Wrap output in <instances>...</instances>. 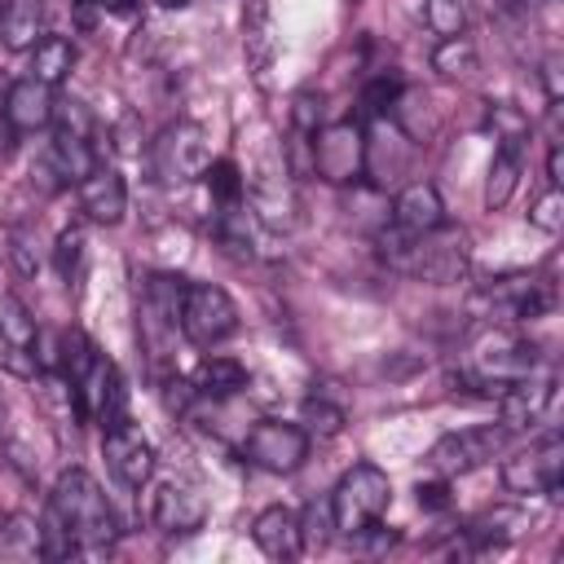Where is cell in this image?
I'll list each match as a JSON object with an SVG mask.
<instances>
[{
    "instance_id": "cell-36",
    "label": "cell",
    "mask_w": 564,
    "mask_h": 564,
    "mask_svg": "<svg viewBox=\"0 0 564 564\" xmlns=\"http://www.w3.org/2000/svg\"><path fill=\"white\" fill-rule=\"evenodd\" d=\"M9 256H13V269H18V273H35L31 229H22V225H13V229H9Z\"/></svg>"
},
{
    "instance_id": "cell-2",
    "label": "cell",
    "mask_w": 564,
    "mask_h": 564,
    "mask_svg": "<svg viewBox=\"0 0 564 564\" xmlns=\"http://www.w3.org/2000/svg\"><path fill=\"white\" fill-rule=\"evenodd\" d=\"M44 516H53V520L70 533V542H75L79 555H84V551H106V546H115V538H119L115 507H110V498L101 494V485H97L84 467H66V471L53 480Z\"/></svg>"
},
{
    "instance_id": "cell-11",
    "label": "cell",
    "mask_w": 564,
    "mask_h": 564,
    "mask_svg": "<svg viewBox=\"0 0 564 564\" xmlns=\"http://www.w3.org/2000/svg\"><path fill=\"white\" fill-rule=\"evenodd\" d=\"M308 445H313L308 427L286 423V419H260V423L242 436V458H247L251 467L269 471V476H291V471L304 467Z\"/></svg>"
},
{
    "instance_id": "cell-24",
    "label": "cell",
    "mask_w": 564,
    "mask_h": 564,
    "mask_svg": "<svg viewBox=\"0 0 564 564\" xmlns=\"http://www.w3.org/2000/svg\"><path fill=\"white\" fill-rule=\"evenodd\" d=\"M520 172H524V141H498L489 176H485V207L489 212H502L511 203V194L520 185Z\"/></svg>"
},
{
    "instance_id": "cell-39",
    "label": "cell",
    "mask_w": 564,
    "mask_h": 564,
    "mask_svg": "<svg viewBox=\"0 0 564 564\" xmlns=\"http://www.w3.org/2000/svg\"><path fill=\"white\" fill-rule=\"evenodd\" d=\"M546 181L555 189L564 185V150H560V141H551V150H546Z\"/></svg>"
},
{
    "instance_id": "cell-8",
    "label": "cell",
    "mask_w": 564,
    "mask_h": 564,
    "mask_svg": "<svg viewBox=\"0 0 564 564\" xmlns=\"http://www.w3.org/2000/svg\"><path fill=\"white\" fill-rule=\"evenodd\" d=\"M498 480L516 498H546V494H555L560 480H564V441H560V432H546L533 445H524L511 458H502Z\"/></svg>"
},
{
    "instance_id": "cell-20",
    "label": "cell",
    "mask_w": 564,
    "mask_h": 564,
    "mask_svg": "<svg viewBox=\"0 0 564 564\" xmlns=\"http://www.w3.org/2000/svg\"><path fill=\"white\" fill-rule=\"evenodd\" d=\"M388 220H392V229H401V234L414 238V234H427V229H436V225L445 220V203H441V194H436L432 181H410V185L392 198Z\"/></svg>"
},
{
    "instance_id": "cell-25",
    "label": "cell",
    "mask_w": 564,
    "mask_h": 564,
    "mask_svg": "<svg viewBox=\"0 0 564 564\" xmlns=\"http://www.w3.org/2000/svg\"><path fill=\"white\" fill-rule=\"evenodd\" d=\"M70 70H75V44H70L66 35H40V40L31 44V70H26L31 79L57 88Z\"/></svg>"
},
{
    "instance_id": "cell-1",
    "label": "cell",
    "mask_w": 564,
    "mask_h": 564,
    "mask_svg": "<svg viewBox=\"0 0 564 564\" xmlns=\"http://www.w3.org/2000/svg\"><path fill=\"white\" fill-rule=\"evenodd\" d=\"M379 251L392 269L419 278V282H432V286H449V282H463L467 269H471V238L463 225L454 220H441L436 229L427 234H401V229H383L379 234Z\"/></svg>"
},
{
    "instance_id": "cell-34",
    "label": "cell",
    "mask_w": 564,
    "mask_h": 564,
    "mask_svg": "<svg viewBox=\"0 0 564 564\" xmlns=\"http://www.w3.org/2000/svg\"><path fill=\"white\" fill-rule=\"evenodd\" d=\"M529 225H538V229H546V234H560V225H564V194H560L555 185L529 207Z\"/></svg>"
},
{
    "instance_id": "cell-3",
    "label": "cell",
    "mask_w": 564,
    "mask_h": 564,
    "mask_svg": "<svg viewBox=\"0 0 564 564\" xmlns=\"http://www.w3.org/2000/svg\"><path fill=\"white\" fill-rule=\"evenodd\" d=\"M330 520H335V533L344 538H361L366 529H375L383 520V511L392 507V480L383 467L375 463H352L335 489H330Z\"/></svg>"
},
{
    "instance_id": "cell-35",
    "label": "cell",
    "mask_w": 564,
    "mask_h": 564,
    "mask_svg": "<svg viewBox=\"0 0 564 564\" xmlns=\"http://www.w3.org/2000/svg\"><path fill=\"white\" fill-rule=\"evenodd\" d=\"M291 123H295L300 137H313V132L322 128V97H317V93H295V101H291Z\"/></svg>"
},
{
    "instance_id": "cell-6",
    "label": "cell",
    "mask_w": 564,
    "mask_h": 564,
    "mask_svg": "<svg viewBox=\"0 0 564 564\" xmlns=\"http://www.w3.org/2000/svg\"><path fill=\"white\" fill-rule=\"evenodd\" d=\"M313 172L326 181V185H352L366 176V123L361 119H335V123H322L313 137Z\"/></svg>"
},
{
    "instance_id": "cell-7",
    "label": "cell",
    "mask_w": 564,
    "mask_h": 564,
    "mask_svg": "<svg viewBox=\"0 0 564 564\" xmlns=\"http://www.w3.org/2000/svg\"><path fill=\"white\" fill-rule=\"evenodd\" d=\"M62 379H66V375H62ZM66 383L75 388L79 414H84L88 423H97L101 432L128 419V383H123L119 366H115L101 348H97V352L88 357V366H84V370H75Z\"/></svg>"
},
{
    "instance_id": "cell-15",
    "label": "cell",
    "mask_w": 564,
    "mask_h": 564,
    "mask_svg": "<svg viewBox=\"0 0 564 564\" xmlns=\"http://www.w3.org/2000/svg\"><path fill=\"white\" fill-rule=\"evenodd\" d=\"M150 520L167 538L198 533L207 524V498L189 480H159L154 494H150Z\"/></svg>"
},
{
    "instance_id": "cell-31",
    "label": "cell",
    "mask_w": 564,
    "mask_h": 564,
    "mask_svg": "<svg viewBox=\"0 0 564 564\" xmlns=\"http://www.w3.org/2000/svg\"><path fill=\"white\" fill-rule=\"evenodd\" d=\"M79 260H84V225H66V229L57 234V242H53V264H57V273H62L66 286L75 282Z\"/></svg>"
},
{
    "instance_id": "cell-40",
    "label": "cell",
    "mask_w": 564,
    "mask_h": 564,
    "mask_svg": "<svg viewBox=\"0 0 564 564\" xmlns=\"http://www.w3.org/2000/svg\"><path fill=\"white\" fill-rule=\"evenodd\" d=\"M97 9L115 13V18H132V13H141V0H97Z\"/></svg>"
},
{
    "instance_id": "cell-30",
    "label": "cell",
    "mask_w": 564,
    "mask_h": 564,
    "mask_svg": "<svg viewBox=\"0 0 564 564\" xmlns=\"http://www.w3.org/2000/svg\"><path fill=\"white\" fill-rule=\"evenodd\" d=\"M423 22L432 26V35L449 40V35H463L467 9H463V0H423Z\"/></svg>"
},
{
    "instance_id": "cell-29",
    "label": "cell",
    "mask_w": 564,
    "mask_h": 564,
    "mask_svg": "<svg viewBox=\"0 0 564 564\" xmlns=\"http://www.w3.org/2000/svg\"><path fill=\"white\" fill-rule=\"evenodd\" d=\"M397 101H401V79L397 75H375L361 93V115L366 119H388L397 110Z\"/></svg>"
},
{
    "instance_id": "cell-41",
    "label": "cell",
    "mask_w": 564,
    "mask_h": 564,
    "mask_svg": "<svg viewBox=\"0 0 564 564\" xmlns=\"http://www.w3.org/2000/svg\"><path fill=\"white\" fill-rule=\"evenodd\" d=\"M159 4H163V9H185L189 0H159Z\"/></svg>"
},
{
    "instance_id": "cell-28",
    "label": "cell",
    "mask_w": 564,
    "mask_h": 564,
    "mask_svg": "<svg viewBox=\"0 0 564 564\" xmlns=\"http://www.w3.org/2000/svg\"><path fill=\"white\" fill-rule=\"evenodd\" d=\"M432 70L441 79H467L476 70V44L467 35H449L432 48Z\"/></svg>"
},
{
    "instance_id": "cell-32",
    "label": "cell",
    "mask_w": 564,
    "mask_h": 564,
    "mask_svg": "<svg viewBox=\"0 0 564 564\" xmlns=\"http://www.w3.org/2000/svg\"><path fill=\"white\" fill-rule=\"evenodd\" d=\"M335 533V520H330V502H308L300 511V542L304 551H322Z\"/></svg>"
},
{
    "instance_id": "cell-19",
    "label": "cell",
    "mask_w": 564,
    "mask_h": 564,
    "mask_svg": "<svg viewBox=\"0 0 564 564\" xmlns=\"http://www.w3.org/2000/svg\"><path fill=\"white\" fill-rule=\"evenodd\" d=\"M75 198L93 225H119L128 212V185H123L119 167H110V163H97L84 181H75Z\"/></svg>"
},
{
    "instance_id": "cell-37",
    "label": "cell",
    "mask_w": 564,
    "mask_h": 564,
    "mask_svg": "<svg viewBox=\"0 0 564 564\" xmlns=\"http://www.w3.org/2000/svg\"><path fill=\"white\" fill-rule=\"evenodd\" d=\"M414 494H419V507H427V511H445V507H449V476L419 480Z\"/></svg>"
},
{
    "instance_id": "cell-12",
    "label": "cell",
    "mask_w": 564,
    "mask_h": 564,
    "mask_svg": "<svg viewBox=\"0 0 564 564\" xmlns=\"http://www.w3.org/2000/svg\"><path fill=\"white\" fill-rule=\"evenodd\" d=\"M533 370H538V348H533L529 339L507 335V330H489V335L476 339V348H471V379H476L489 397H498L507 383H516V379H524V375H533Z\"/></svg>"
},
{
    "instance_id": "cell-27",
    "label": "cell",
    "mask_w": 564,
    "mask_h": 564,
    "mask_svg": "<svg viewBox=\"0 0 564 564\" xmlns=\"http://www.w3.org/2000/svg\"><path fill=\"white\" fill-rule=\"evenodd\" d=\"M203 185L212 194L216 207H234V203H247V176L234 159H212L203 167Z\"/></svg>"
},
{
    "instance_id": "cell-23",
    "label": "cell",
    "mask_w": 564,
    "mask_h": 564,
    "mask_svg": "<svg viewBox=\"0 0 564 564\" xmlns=\"http://www.w3.org/2000/svg\"><path fill=\"white\" fill-rule=\"evenodd\" d=\"M44 35V0H0V48L31 53Z\"/></svg>"
},
{
    "instance_id": "cell-22",
    "label": "cell",
    "mask_w": 564,
    "mask_h": 564,
    "mask_svg": "<svg viewBox=\"0 0 564 564\" xmlns=\"http://www.w3.org/2000/svg\"><path fill=\"white\" fill-rule=\"evenodd\" d=\"M189 383H194V392H198V397L225 401V397H238V392L251 383V375H247V366H242L238 357L207 352V357H198V366L189 370Z\"/></svg>"
},
{
    "instance_id": "cell-4",
    "label": "cell",
    "mask_w": 564,
    "mask_h": 564,
    "mask_svg": "<svg viewBox=\"0 0 564 564\" xmlns=\"http://www.w3.org/2000/svg\"><path fill=\"white\" fill-rule=\"evenodd\" d=\"M53 141H48V167L66 181V185H75V181H84L101 159H97V145H93V137H97V123H93V115H88V106L84 101H75V97H57V106H53Z\"/></svg>"
},
{
    "instance_id": "cell-33",
    "label": "cell",
    "mask_w": 564,
    "mask_h": 564,
    "mask_svg": "<svg viewBox=\"0 0 564 564\" xmlns=\"http://www.w3.org/2000/svg\"><path fill=\"white\" fill-rule=\"evenodd\" d=\"M489 128H494L498 141H529V132H533L529 115L520 106H511V101H494L489 106Z\"/></svg>"
},
{
    "instance_id": "cell-17",
    "label": "cell",
    "mask_w": 564,
    "mask_h": 564,
    "mask_svg": "<svg viewBox=\"0 0 564 564\" xmlns=\"http://www.w3.org/2000/svg\"><path fill=\"white\" fill-rule=\"evenodd\" d=\"M494 401H498V414H502V423H507L511 432L533 427V423H542V414H546L551 401H555V375H551V370H542V375L533 370V375L507 383Z\"/></svg>"
},
{
    "instance_id": "cell-18",
    "label": "cell",
    "mask_w": 564,
    "mask_h": 564,
    "mask_svg": "<svg viewBox=\"0 0 564 564\" xmlns=\"http://www.w3.org/2000/svg\"><path fill=\"white\" fill-rule=\"evenodd\" d=\"M53 106H57V93H53L48 84L22 75V79H13V84L4 88L0 115H4V123H9L18 137H26V132H44V128L53 123Z\"/></svg>"
},
{
    "instance_id": "cell-5",
    "label": "cell",
    "mask_w": 564,
    "mask_h": 564,
    "mask_svg": "<svg viewBox=\"0 0 564 564\" xmlns=\"http://www.w3.org/2000/svg\"><path fill=\"white\" fill-rule=\"evenodd\" d=\"M176 326H181L185 344H194V348H216V344H225V339L238 330V304H234V295H229L225 286H216V282H185Z\"/></svg>"
},
{
    "instance_id": "cell-13",
    "label": "cell",
    "mask_w": 564,
    "mask_h": 564,
    "mask_svg": "<svg viewBox=\"0 0 564 564\" xmlns=\"http://www.w3.org/2000/svg\"><path fill=\"white\" fill-rule=\"evenodd\" d=\"M212 163V145H207V132L203 123H189V119H176L159 132V141L150 145V167L159 181L167 185H181V181H194L203 176V167Z\"/></svg>"
},
{
    "instance_id": "cell-9",
    "label": "cell",
    "mask_w": 564,
    "mask_h": 564,
    "mask_svg": "<svg viewBox=\"0 0 564 564\" xmlns=\"http://www.w3.org/2000/svg\"><path fill=\"white\" fill-rule=\"evenodd\" d=\"M471 304L502 322H538L555 308V286L538 273H507V278H489L471 295Z\"/></svg>"
},
{
    "instance_id": "cell-38",
    "label": "cell",
    "mask_w": 564,
    "mask_h": 564,
    "mask_svg": "<svg viewBox=\"0 0 564 564\" xmlns=\"http://www.w3.org/2000/svg\"><path fill=\"white\" fill-rule=\"evenodd\" d=\"M304 414H308V419H322L317 427H322L326 436H330V432H339V423H344V414H339V410H330L326 401H308V410H304Z\"/></svg>"
},
{
    "instance_id": "cell-21",
    "label": "cell",
    "mask_w": 564,
    "mask_h": 564,
    "mask_svg": "<svg viewBox=\"0 0 564 564\" xmlns=\"http://www.w3.org/2000/svg\"><path fill=\"white\" fill-rule=\"evenodd\" d=\"M251 542H256L260 555H269V560H295V555L304 551V542H300V511H291L286 502L264 507V511L251 520Z\"/></svg>"
},
{
    "instance_id": "cell-26",
    "label": "cell",
    "mask_w": 564,
    "mask_h": 564,
    "mask_svg": "<svg viewBox=\"0 0 564 564\" xmlns=\"http://www.w3.org/2000/svg\"><path fill=\"white\" fill-rule=\"evenodd\" d=\"M242 48H247V62L260 75L273 57V13H269L264 0H251L247 13H242Z\"/></svg>"
},
{
    "instance_id": "cell-16",
    "label": "cell",
    "mask_w": 564,
    "mask_h": 564,
    "mask_svg": "<svg viewBox=\"0 0 564 564\" xmlns=\"http://www.w3.org/2000/svg\"><path fill=\"white\" fill-rule=\"evenodd\" d=\"M0 344H4L9 375H22V379L40 375V357H35L40 322H35V313L13 291H0Z\"/></svg>"
},
{
    "instance_id": "cell-14",
    "label": "cell",
    "mask_w": 564,
    "mask_h": 564,
    "mask_svg": "<svg viewBox=\"0 0 564 564\" xmlns=\"http://www.w3.org/2000/svg\"><path fill=\"white\" fill-rule=\"evenodd\" d=\"M101 454H106L110 476L123 489L150 485V476H154V445H150V436L132 419H123V423H115V427L101 432Z\"/></svg>"
},
{
    "instance_id": "cell-10",
    "label": "cell",
    "mask_w": 564,
    "mask_h": 564,
    "mask_svg": "<svg viewBox=\"0 0 564 564\" xmlns=\"http://www.w3.org/2000/svg\"><path fill=\"white\" fill-rule=\"evenodd\" d=\"M507 436L511 427L507 423H476V427H458V432H445L432 449H427V467L436 476H467L485 463H494L502 449H507Z\"/></svg>"
}]
</instances>
